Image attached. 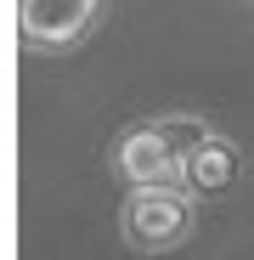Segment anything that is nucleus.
<instances>
[{"instance_id":"1","label":"nucleus","mask_w":254,"mask_h":260,"mask_svg":"<svg viewBox=\"0 0 254 260\" xmlns=\"http://www.w3.org/2000/svg\"><path fill=\"white\" fill-rule=\"evenodd\" d=\"M192 221H198V204L187 187H130L119 209V238L136 254H169L192 238Z\"/></svg>"},{"instance_id":"2","label":"nucleus","mask_w":254,"mask_h":260,"mask_svg":"<svg viewBox=\"0 0 254 260\" xmlns=\"http://www.w3.org/2000/svg\"><path fill=\"white\" fill-rule=\"evenodd\" d=\"M107 17V0H17V34L28 51H74Z\"/></svg>"},{"instance_id":"3","label":"nucleus","mask_w":254,"mask_h":260,"mask_svg":"<svg viewBox=\"0 0 254 260\" xmlns=\"http://www.w3.org/2000/svg\"><path fill=\"white\" fill-rule=\"evenodd\" d=\"M113 170L124 176V187H181L187 153L169 130V119H147L136 130H124L113 142Z\"/></svg>"},{"instance_id":"4","label":"nucleus","mask_w":254,"mask_h":260,"mask_svg":"<svg viewBox=\"0 0 254 260\" xmlns=\"http://www.w3.org/2000/svg\"><path fill=\"white\" fill-rule=\"evenodd\" d=\"M237 176H243V153H237V142H226L221 130H209V136L187 153V176H181V187H187L192 198H215V192H226Z\"/></svg>"}]
</instances>
